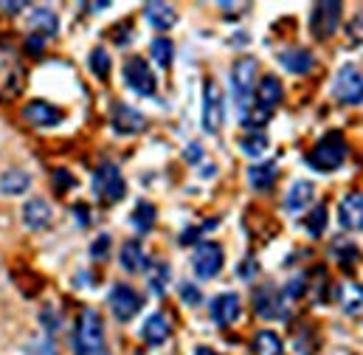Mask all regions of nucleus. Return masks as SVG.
I'll return each instance as SVG.
<instances>
[{"label":"nucleus","mask_w":363,"mask_h":355,"mask_svg":"<svg viewBox=\"0 0 363 355\" xmlns=\"http://www.w3.org/2000/svg\"><path fill=\"white\" fill-rule=\"evenodd\" d=\"M74 353L77 355H110L107 342H104V322L101 316L85 307L77 319V330H74Z\"/></svg>","instance_id":"nucleus-1"},{"label":"nucleus","mask_w":363,"mask_h":355,"mask_svg":"<svg viewBox=\"0 0 363 355\" xmlns=\"http://www.w3.org/2000/svg\"><path fill=\"white\" fill-rule=\"evenodd\" d=\"M257 60L251 57H242L231 65V93H234V102L240 107V116L248 113L254 107V96H257Z\"/></svg>","instance_id":"nucleus-2"},{"label":"nucleus","mask_w":363,"mask_h":355,"mask_svg":"<svg viewBox=\"0 0 363 355\" xmlns=\"http://www.w3.org/2000/svg\"><path fill=\"white\" fill-rule=\"evenodd\" d=\"M347 161V141L341 133H327L310 153H307V164L315 173H333Z\"/></svg>","instance_id":"nucleus-3"},{"label":"nucleus","mask_w":363,"mask_h":355,"mask_svg":"<svg viewBox=\"0 0 363 355\" xmlns=\"http://www.w3.org/2000/svg\"><path fill=\"white\" fill-rule=\"evenodd\" d=\"M23 88H26V71L20 57L9 45H0V102L17 99Z\"/></svg>","instance_id":"nucleus-4"},{"label":"nucleus","mask_w":363,"mask_h":355,"mask_svg":"<svg viewBox=\"0 0 363 355\" xmlns=\"http://www.w3.org/2000/svg\"><path fill=\"white\" fill-rule=\"evenodd\" d=\"M93 195L104 203V206H113L118 200H124L127 195V183H124V175L116 164L104 161L96 173H93Z\"/></svg>","instance_id":"nucleus-5"},{"label":"nucleus","mask_w":363,"mask_h":355,"mask_svg":"<svg viewBox=\"0 0 363 355\" xmlns=\"http://www.w3.org/2000/svg\"><path fill=\"white\" fill-rule=\"evenodd\" d=\"M225 121V104H223V90L214 80L203 82V130L208 136L220 133Z\"/></svg>","instance_id":"nucleus-6"},{"label":"nucleus","mask_w":363,"mask_h":355,"mask_svg":"<svg viewBox=\"0 0 363 355\" xmlns=\"http://www.w3.org/2000/svg\"><path fill=\"white\" fill-rule=\"evenodd\" d=\"M121 77H124V85L133 90V93H138V96H152L155 88H158L150 62L141 60V57H130L124 62V68H121Z\"/></svg>","instance_id":"nucleus-7"},{"label":"nucleus","mask_w":363,"mask_h":355,"mask_svg":"<svg viewBox=\"0 0 363 355\" xmlns=\"http://www.w3.org/2000/svg\"><path fill=\"white\" fill-rule=\"evenodd\" d=\"M341 26V3L335 0H324V3H315L313 6V14H310V31L315 40H330Z\"/></svg>","instance_id":"nucleus-8"},{"label":"nucleus","mask_w":363,"mask_h":355,"mask_svg":"<svg viewBox=\"0 0 363 355\" xmlns=\"http://www.w3.org/2000/svg\"><path fill=\"white\" fill-rule=\"evenodd\" d=\"M107 305H110V310H113V316H116L118 322H133V319L141 313L144 299H141L130 285L118 282V285H113V288H110Z\"/></svg>","instance_id":"nucleus-9"},{"label":"nucleus","mask_w":363,"mask_h":355,"mask_svg":"<svg viewBox=\"0 0 363 355\" xmlns=\"http://www.w3.org/2000/svg\"><path fill=\"white\" fill-rule=\"evenodd\" d=\"M223 263H225V254H223V246L217 243H200L194 248V257H191V268L197 273V279H214L220 271H223Z\"/></svg>","instance_id":"nucleus-10"},{"label":"nucleus","mask_w":363,"mask_h":355,"mask_svg":"<svg viewBox=\"0 0 363 355\" xmlns=\"http://www.w3.org/2000/svg\"><path fill=\"white\" fill-rule=\"evenodd\" d=\"M335 99L341 102V104H361L363 102V74L361 68H355V65H344L341 71H338V77H335Z\"/></svg>","instance_id":"nucleus-11"},{"label":"nucleus","mask_w":363,"mask_h":355,"mask_svg":"<svg viewBox=\"0 0 363 355\" xmlns=\"http://www.w3.org/2000/svg\"><path fill=\"white\" fill-rule=\"evenodd\" d=\"M23 119H26L31 127H37V130H48V127H57V124L65 119V113H62L57 104L45 102V99H31V102L23 107Z\"/></svg>","instance_id":"nucleus-12"},{"label":"nucleus","mask_w":363,"mask_h":355,"mask_svg":"<svg viewBox=\"0 0 363 355\" xmlns=\"http://www.w3.org/2000/svg\"><path fill=\"white\" fill-rule=\"evenodd\" d=\"M254 310L265 322L281 319L284 316V296H281V290L273 288V285H259L254 290Z\"/></svg>","instance_id":"nucleus-13"},{"label":"nucleus","mask_w":363,"mask_h":355,"mask_svg":"<svg viewBox=\"0 0 363 355\" xmlns=\"http://www.w3.org/2000/svg\"><path fill=\"white\" fill-rule=\"evenodd\" d=\"M110 124H113V130L118 136H135V133H141L147 127V119L135 107H130L124 102H116L113 110H110Z\"/></svg>","instance_id":"nucleus-14"},{"label":"nucleus","mask_w":363,"mask_h":355,"mask_svg":"<svg viewBox=\"0 0 363 355\" xmlns=\"http://www.w3.org/2000/svg\"><path fill=\"white\" fill-rule=\"evenodd\" d=\"M208 313H211V322H214V324L231 327V324L240 319V313H242L240 296H237V293H220V296H214Z\"/></svg>","instance_id":"nucleus-15"},{"label":"nucleus","mask_w":363,"mask_h":355,"mask_svg":"<svg viewBox=\"0 0 363 355\" xmlns=\"http://www.w3.org/2000/svg\"><path fill=\"white\" fill-rule=\"evenodd\" d=\"M338 223L347 231H361L363 229V192H350L338 203Z\"/></svg>","instance_id":"nucleus-16"},{"label":"nucleus","mask_w":363,"mask_h":355,"mask_svg":"<svg viewBox=\"0 0 363 355\" xmlns=\"http://www.w3.org/2000/svg\"><path fill=\"white\" fill-rule=\"evenodd\" d=\"M20 214H23V226H26L28 231H43V229H48L51 220H54V209H51L43 197H31V200H26Z\"/></svg>","instance_id":"nucleus-17"},{"label":"nucleus","mask_w":363,"mask_h":355,"mask_svg":"<svg viewBox=\"0 0 363 355\" xmlns=\"http://www.w3.org/2000/svg\"><path fill=\"white\" fill-rule=\"evenodd\" d=\"M144 17L152 28L158 31H169L175 23H178V11L169 6V3H161V0H150L144 3Z\"/></svg>","instance_id":"nucleus-18"},{"label":"nucleus","mask_w":363,"mask_h":355,"mask_svg":"<svg viewBox=\"0 0 363 355\" xmlns=\"http://www.w3.org/2000/svg\"><path fill=\"white\" fill-rule=\"evenodd\" d=\"M28 28H31V34H37V37H43V40L57 37V31H60V17H57L51 9L37 6V9H31V14H28Z\"/></svg>","instance_id":"nucleus-19"},{"label":"nucleus","mask_w":363,"mask_h":355,"mask_svg":"<svg viewBox=\"0 0 363 355\" xmlns=\"http://www.w3.org/2000/svg\"><path fill=\"white\" fill-rule=\"evenodd\" d=\"M118 266L124 268L127 273H141V271H147V254H144V246H141V240H127L124 246H121V251H118Z\"/></svg>","instance_id":"nucleus-20"},{"label":"nucleus","mask_w":363,"mask_h":355,"mask_svg":"<svg viewBox=\"0 0 363 355\" xmlns=\"http://www.w3.org/2000/svg\"><path fill=\"white\" fill-rule=\"evenodd\" d=\"M141 339L150 344V347H161L167 339H169V319L164 313H152L147 316L144 327H141Z\"/></svg>","instance_id":"nucleus-21"},{"label":"nucleus","mask_w":363,"mask_h":355,"mask_svg":"<svg viewBox=\"0 0 363 355\" xmlns=\"http://www.w3.org/2000/svg\"><path fill=\"white\" fill-rule=\"evenodd\" d=\"M279 62H281V68L284 71H290V74H310L313 71V54L307 51V48H287V51H281L279 54Z\"/></svg>","instance_id":"nucleus-22"},{"label":"nucleus","mask_w":363,"mask_h":355,"mask_svg":"<svg viewBox=\"0 0 363 355\" xmlns=\"http://www.w3.org/2000/svg\"><path fill=\"white\" fill-rule=\"evenodd\" d=\"M279 102H281V82H279L276 77H271V74L262 77L259 85H257V107H262V110L273 113Z\"/></svg>","instance_id":"nucleus-23"},{"label":"nucleus","mask_w":363,"mask_h":355,"mask_svg":"<svg viewBox=\"0 0 363 355\" xmlns=\"http://www.w3.org/2000/svg\"><path fill=\"white\" fill-rule=\"evenodd\" d=\"M338 302H341V310L347 316H361L363 313V288L358 282H344L338 288Z\"/></svg>","instance_id":"nucleus-24"},{"label":"nucleus","mask_w":363,"mask_h":355,"mask_svg":"<svg viewBox=\"0 0 363 355\" xmlns=\"http://www.w3.org/2000/svg\"><path fill=\"white\" fill-rule=\"evenodd\" d=\"M313 192H315V186H313L310 180H296V183L290 186L287 197H284V206H287L290 212H301L304 206L313 203Z\"/></svg>","instance_id":"nucleus-25"},{"label":"nucleus","mask_w":363,"mask_h":355,"mask_svg":"<svg viewBox=\"0 0 363 355\" xmlns=\"http://www.w3.org/2000/svg\"><path fill=\"white\" fill-rule=\"evenodd\" d=\"M28 186H31V178L26 175L23 170H6V173H0V192L9 195V197H17V195L28 192Z\"/></svg>","instance_id":"nucleus-26"},{"label":"nucleus","mask_w":363,"mask_h":355,"mask_svg":"<svg viewBox=\"0 0 363 355\" xmlns=\"http://www.w3.org/2000/svg\"><path fill=\"white\" fill-rule=\"evenodd\" d=\"M251 350H254V355H284V344L273 330H259L254 336Z\"/></svg>","instance_id":"nucleus-27"},{"label":"nucleus","mask_w":363,"mask_h":355,"mask_svg":"<svg viewBox=\"0 0 363 355\" xmlns=\"http://www.w3.org/2000/svg\"><path fill=\"white\" fill-rule=\"evenodd\" d=\"M155 217H158L155 206H152V203H147V200H138V203H135V209H133V217H130V223L135 226V231L147 234V231H152V226H155Z\"/></svg>","instance_id":"nucleus-28"},{"label":"nucleus","mask_w":363,"mask_h":355,"mask_svg":"<svg viewBox=\"0 0 363 355\" xmlns=\"http://www.w3.org/2000/svg\"><path fill=\"white\" fill-rule=\"evenodd\" d=\"M169 276H172V271H169V266H167L164 260H155V263L147 266V285H150V290L158 293V296L167 290Z\"/></svg>","instance_id":"nucleus-29"},{"label":"nucleus","mask_w":363,"mask_h":355,"mask_svg":"<svg viewBox=\"0 0 363 355\" xmlns=\"http://www.w3.org/2000/svg\"><path fill=\"white\" fill-rule=\"evenodd\" d=\"M276 164L268 161V164H257V167H251L248 170V183L254 186V189H259V192H265V189H271L273 183H276Z\"/></svg>","instance_id":"nucleus-30"},{"label":"nucleus","mask_w":363,"mask_h":355,"mask_svg":"<svg viewBox=\"0 0 363 355\" xmlns=\"http://www.w3.org/2000/svg\"><path fill=\"white\" fill-rule=\"evenodd\" d=\"M150 54H152L155 65L169 68V65H172V57H175V45H172V40H169V37H155V40H152V45H150Z\"/></svg>","instance_id":"nucleus-31"},{"label":"nucleus","mask_w":363,"mask_h":355,"mask_svg":"<svg viewBox=\"0 0 363 355\" xmlns=\"http://www.w3.org/2000/svg\"><path fill=\"white\" fill-rule=\"evenodd\" d=\"M240 150L245 155H251V158H259L268 150V136L265 133H248V136L240 138Z\"/></svg>","instance_id":"nucleus-32"},{"label":"nucleus","mask_w":363,"mask_h":355,"mask_svg":"<svg viewBox=\"0 0 363 355\" xmlns=\"http://www.w3.org/2000/svg\"><path fill=\"white\" fill-rule=\"evenodd\" d=\"M327 217H330L327 206H324V203H318V206L304 217V229H307L313 237H321V234H324V229H327Z\"/></svg>","instance_id":"nucleus-33"},{"label":"nucleus","mask_w":363,"mask_h":355,"mask_svg":"<svg viewBox=\"0 0 363 355\" xmlns=\"http://www.w3.org/2000/svg\"><path fill=\"white\" fill-rule=\"evenodd\" d=\"M88 65H91V74L96 77V80H107V77H110V68H113L110 54H107L104 48H93Z\"/></svg>","instance_id":"nucleus-34"},{"label":"nucleus","mask_w":363,"mask_h":355,"mask_svg":"<svg viewBox=\"0 0 363 355\" xmlns=\"http://www.w3.org/2000/svg\"><path fill=\"white\" fill-rule=\"evenodd\" d=\"M51 183H54V192H57V195H65L68 189H74V186H77V178L71 175L68 170H54Z\"/></svg>","instance_id":"nucleus-35"},{"label":"nucleus","mask_w":363,"mask_h":355,"mask_svg":"<svg viewBox=\"0 0 363 355\" xmlns=\"http://www.w3.org/2000/svg\"><path fill=\"white\" fill-rule=\"evenodd\" d=\"M347 40H350V45H363V11H358V14L350 20V26H347Z\"/></svg>","instance_id":"nucleus-36"},{"label":"nucleus","mask_w":363,"mask_h":355,"mask_svg":"<svg viewBox=\"0 0 363 355\" xmlns=\"http://www.w3.org/2000/svg\"><path fill=\"white\" fill-rule=\"evenodd\" d=\"M110 243H113V240H110V234H99L91 246L93 260H107V254H110Z\"/></svg>","instance_id":"nucleus-37"},{"label":"nucleus","mask_w":363,"mask_h":355,"mask_svg":"<svg viewBox=\"0 0 363 355\" xmlns=\"http://www.w3.org/2000/svg\"><path fill=\"white\" fill-rule=\"evenodd\" d=\"M181 299L186 302V305H191V307H194V305H200V299H203V296H200L197 285H191V282H183V285H181Z\"/></svg>","instance_id":"nucleus-38"},{"label":"nucleus","mask_w":363,"mask_h":355,"mask_svg":"<svg viewBox=\"0 0 363 355\" xmlns=\"http://www.w3.org/2000/svg\"><path fill=\"white\" fill-rule=\"evenodd\" d=\"M28 355H60V353H57V347H54L51 339H40V342L31 344V353Z\"/></svg>","instance_id":"nucleus-39"},{"label":"nucleus","mask_w":363,"mask_h":355,"mask_svg":"<svg viewBox=\"0 0 363 355\" xmlns=\"http://www.w3.org/2000/svg\"><path fill=\"white\" fill-rule=\"evenodd\" d=\"M71 212H74V217H77V223H79L82 229H88V226H91V209H88L85 203H77Z\"/></svg>","instance_id":"nucleus-40"},{"label":"nucleus","mask_w":363,"mask_h":355,"mask_svg":"<svg viewBox=\"0 0 363 355\" xmlns=\"http://www.w3.org/2000/svg\"><path fill=\"white\" fill-rule=\"evenodd\" d=\"M183 158H186L189 164H197V161L203 158V147H200V144H189L186 153H183Z\"/></svg>","instance_id":"nucleus-41"},{"label":"nucleus","mask_w":363,"mask_h":355,"mask_svg":"<svg viewBox=\"0 0 363 355\" xmlns=\"http://www.w3.org/2000/svg\"><path fill=\"white\" fill-rule=\"evenodd\" d=\"M113 34H116L113 37L116 45H127L130 43V26H118V28H113Z\"/></svg>","instance_id":"nucleus-42"},{"label":"nucleus","mask_w":363,"mask_h":355,"mask_svg":"<svg viewBox=\"0 0 363 355\" xmlns=\"http://www.w3.org/2000/svg\"><path fill=\"white\" fill-rule=\"evenodd\" d=\"M43 45H45V40H43V37H37V34H31V37L26 40V51H28V54H40V51H43Z\"/></svg>","instance_id":"nucleus-43"},{"label":"nucleus","mask_w":363,"mask_h":355,"mask_svg":"<svg viewBox=\"0 0 363 355\" xmlns=\"http://www.w3.org/2000/svg\"><path fill=\"white\" fill-rule=\"evenodd\" d=\"M43 324H45L48 333H54V330L60 327V319L54 316V310H43Z\"/></svg>","instance_id":"nucleus-44"},{"label":"nucleus","mask_w":363,"mask_h":355,"mask_svg":"<svg viewBox=\"0 0 363 355\" xmlns=\"http://www.w3.org/2000/svg\"><path fill=\"white\" fill-rule=\"evenodd\" d=\"M0 11H6L9 17H14V14H20V11H26V3H0Z\"/></svg>","instance_id":"nucleus-45"},{"label":"nucleus","mask_w":363,"mask_h":355,"mask_svg":"<svg viewBox=\"0 0 363 355\" xmlns=\"http://www.w3.org/2000/svg\"><path fill=\"white\" fill-rule=\"evenodd\" d=\"M110 3L107 0H101V3H85V11H101V9H107Z\"/></svg>","instance_id":"nucleus-46"},{"label":"nucleus","mask_w":363,"mask_h":355,"mask_svg":"<svg viewBox=\"0 0 363 355\" xmlns=\"http://www.w3.org/2000/svg\"><path fill=\"white\" fill-rule=\"evenodd\" d=\"M220 9L231 11V9H248V3H220Z\"/></svg>","instance_id":"nucleus-47"},{"label":"nucleus","mask_w":363,"mask_h":355,"mask_svg":"<svg viewBox=\"0 0 363 355\" xmlns=\"http://www.w3.org/2000/svg\"><path fill=\"white\" fill-rule=\"evenodd\" d=\"M251 271H257V266H251V260H245V266H242L240 273H242V276H251Z\"/></svg>","instance_id":"nucleus-48"},{"label":"nucleus","mask_w":363,"mask_h":355,"mask_svg":"<svg viewBox=\"0 0 363 355\" xmlns=\"http://www.w3.org/2000/svg\"><path fill=\"white\" fill-rule=\"evenodd\" d=\"M194 355H217V353H214V350H208V347H197Z\"/></svg>","instance_id":"nucleus-49"}]
</instances>
